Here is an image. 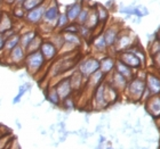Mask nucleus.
Wrapping results in <instances>:
<instances>
[{"label": "nucleus", "mask_w": 160, "mask_h": 149, "mask_svg": "<svg viewBox=\"0 0 160 149\" xmlns=\"http://www.w3.org/2000/svg\"><path fill=\"white\" fill-rule=\"evenodd\" d=\"M45 63H46V59L42 56L40 50L28 53L27 56H25V59H24V66L27 68L28 73L33 76L37 75L40 72V70H42Z\"/></svg>", "instance_id": "obj_1"}, {"label": "nucleus", "mask_w": 160, "mask_h": 149, "mask_svg": "<svg viewBox=\"0 0 160 149\" xmlns=\"http://www.w3.org/2000/svg\"><path fill=\"white\" fill-rule=\"evenodd\" d=\"M143 82L142 81H140V80H135V81H133V82L130 83V86H129V91L132 95H134V96H141V93H142V91H143Z\"/></svg>", "instance_id": "obj_15"}, {"label": "nucleus", "mask_w": 160, "mask_h": 149, "mask_svg": "<svg viewBox=\"0 0 160 149\" xmlns=\"http://www.w3.org/2000/svg\"><path fill=\"white\" fill-rule=\"evenodd\" d=\"M58 14H60V9H58V6L57 3L54 1V2H50L47 5L46 9H45V13H43L42 17V22L46 26H56V20L58 17Z\"/></svg>", "instance_id": "obj_4"}, {"label": "nucleus", "mask_w": 160, "mask_h": 149, "mask_svg": "<svg viewBox=\"0 0 160 149\" xmlns=\"http://www.w3.org/2000/svg\"><path fill=\"white\" fill-rule=\"evenodd\" d=\"M97 70H100V62L95 58H89V59L83 60L80 64L79 71L80 73L85 76H89L93 73H95Z\"/></svg>", "instance_id": "obj_5"}, {"label": "nucleus", "mask_w": 160, "mask_h": 149, "mask_svg": "<svg viewBox=\"0 0 160 149\" xmlns=\"http://www.w3.org/2000/svg\"><path fill=\"white\" fill-rule=\"evenodd\" d=\"M27 56V51L21 44H17L10 50L9 54L7 55L6 60L8 65H13V66H21L24 65V59Z\"/></svg>", "instance_id": "obj_3"}, {"label": "nucleus", "mask_w": 160, "mask_h": 149, "mask_svg": "<svg viewBox=\"0 0 160 149\" xmlns=\"http://www.w3.org/2000/svg\"><path fill=\"white\" fill-rule=\"evenodd\" d=\"M117 72H119L120 74H122L126 79L132 75V71H130L129 66H127L126 64H123L122 62H120V60L117 64Z\"/></svg>", "instance_id": "obj_20"}, {"label": "nucleus", "mask_w": 160, "mask_h": 149, "mask_svg": "<svg viewBox=\"0 0 160 149\" xmlns=\"http://www.w3.org/2000/svg\"><path fill=\"white\" fill-rule=\"evenodd\" d=\"M5 41H6V39H5V37H3V34L0 33V51L2 50L3 46H5Z\"/></svg>", "instance_id": "obj_31"}, {"label": "nucleus", "mask_w": 160, "mask_h": 149, "mask_svg": "<svg viewBox=\"0 0 160 149\" xmlns=\"http://www.w3.org/2000/svg\"><path fill=\"white\" fill-rule=\"evenodd\" d=\"M94 46L96 47L97 49L100 50H103L107 48V42H105V39H104V35H100V37H97V39L94 41Z\"/></svg>", "instance_id": "obj_24"}, {"label": "nucleus", "mask_w": 160, "mask_h": 149, "mask_svg": "<svg viewBox=\"0 0 160 149\" xmlns=\"http://www.w3.org/2000/svg\"><path fill=\"white\" fill-rule=\"evenodd\" d=\"M25 13H27V12L24 10V8L22 6H14L12 15H13L15 18H17V20H24Z\"/></svg>", "instance_id": "obj_23"}, {"label": "nucleus", "mask_w": 160, "mask_h": 149, "mask_svg": "<svg viewBox=\"0 0 160 149\" xmlns=\"http://www.w3.org/2000/svg\"><path fill=\"white\" fill-rule=\"evenodd\" d=\"M81 8L82 7H81L80 3H73V5H70V6L68 7L67 13L65 14H67V16L70 22H73V21L77 20L80 12H81Z\"/></svg>", "instance_id": "obj_12"}, {"label": "nucleus", "mask_w": 160, "mask_h": 149, "mask_svg": "<svg viewBox=\"0 0 160 149\" xmlns=\"http://www.w3.org/2000/svg\"><path fill=\"white\" fill-rule=\"evenodd\" d=\"M97 16H98V20H105L108 17L107 10L104 9L103 7H98V13H97Z\"/></svg>", "instance_id": "obj_29"}, {"label": "nucleus", "mask_w": 160, "mask_h": 149, "mask_svg": "<svg viewBox=\"0 0 160 149\" xmlns=\"http://www.w3.org/2000/svg\"><path fill=\"white\" fill-rule=\"evenodd\" d=\"M0 3H2V0H0Z\"/></svg>", "instance_id": "obj_33"}, {"label": "nucleus", "mask_w": 160, "mask_h": 149, "mask_svg": "<svg viewBox=\"0 0 160 149\" xmlns=\"http://www.w3.org/2000/svg\"><path fill=\"white\" fill-rule=\"evenodd\" d=\"M46 98L50 104H53L55 106L60 105V103H61V98H60V96H58V93H57L55 86L48 89V91L46 92Z\"/></svg>", "instance_id": "obj_13"}, {"label": "nucleus", "mask_w": 160, "mask_h": 149, "mask_svg": "<svg viewBox=\"0 0 160 149\" xmlns=\"http://www.w3.org/2000/svg\"><path fill=\"white\" fill-rule=\"evenodd\" d=\"M39 50L41 51L42 56L45 57L46 62L53 60L57 55V48L52 41H42Z\"/></svg>", "instance_id": "obj_6"}, {"label": "nucleus", "mask_w": 160, "mask_h": 149, "mask_svg": "<svg viewBox=\"0 0 160 149\" xmlns=\"http://www.w3.org/2000/svg\"><path fill=\"white\" fill-rule=\"evenodd\" d=\"M20 40H21V33L20 32H16L15 34H13L12 37L7 38L6 41H5V46H3L2 50L0 53H2V56L6 58L7 55L9 54V51L13 49L14 47H16L17 44H20Z\"/></svg>", "instance_id": "obj_7"}, {"label": "nucleus", "mask_w": 160, "mask_h": 149, "mask_svg": "<svg viewBox=\"0 0 160 149\" xmlns=\"http://www.w3.org/2000/svg\"><path fill=\"white\" fill-rule=\"evenodd\" d=\"M46 7H47V3L43 2L40 6L33 8V9L28 10L27 13H25V16H24L25 23L31 25V26H37V25H39L40 22H42L43 13H45Z\"/></svg>", "instance_id": "obj_2"}, {"label": "nucleus", "mask_w": 160, "mask_h": 149, "mask_svg": "<svg viewBox=\"0 0 160 149\" xmlns=\"http://www.w3.org/2000/svg\"><path fill=\"white\" fill-rule=\"evenodd\" d=\"M42 38L39 35V32L37 33V35L32 39V41H31L30 43H29V46H28V48L25 49V51L28 53H32V51H36V50H39L40 49V46H41V43H42Z\"/></svg>", "instance_id": "obj_14"}, {"label": "nucleus", "mask_w": 160, "mask_h": 149, "mask_svg": "<svg viewBox=\"0 0 160 149\" xmlns=\"http://www.w3.org/2000/svg\"><path fill=\"white\" fill-rule=\"evenodd\" d=\"M69 18H68L67 14H58V17L56 20V27L57 29H64L69 24Z\"/></svg>", "instance_id": "obj_21"}, {"label": "nucleus", "mask_w": 160, "mask_h": 149, "mask_svg": "<svg viewBox=\"0 0 160 149\" xmlns=\"http://www.w3.org/2000/svg\"><path fill=\"white\" fill-rule=\"evenodd\" d=\"M64 38V42L65 43H70V44H80V40L77 37L76 33H70V32H65L63 34Z\"/></svg>", "instance_id": "obj_19"}, {"label": "nucleus", "mask_w": 160, "mask_h": 149, "mask_svg": "<svg viewBox=\"0 0 160 149\" xmlns=\"http://www.w3.org/2000/svg\"><path fill=\"white\" fill-rule=\"evenodd\" d=\"M88 14H89V10L87 9H82L81 8V12H80L79 16H78V22H79V24H81V25H83L85 24V22H86L87 17H88Z\"/></svg>", "instance_id": "obj_26"}, {"label": "nucleus", "mask_w": 160, "mask_h": 149, "mask_svg": "<svg viewBox=\"0 0 160 149\" xmlns=\"http://www.w3.org/2000/svg\"><path fill=\"white\" fill-rule=\"evenodd\" d=\"M113 67H114V60L112 58H104L102 62H100V70L104 74L111 72Z\"/></svg>", "instance_id": "obj_16"}, {"label": "nucleus", "mask_w": 160, "mask_h": 149, "mask_svg": "<svg viewBox=\"0 0 160 149\" xmlns=\"http://www.w3.org/2000/svg\"><path fill=\"white\" fill-rule=\"evenodd\" d=\"M38 31L36 30H27L25 32H21V40H20V44L23 47L24 49H27L29 43L32 41L36 35H37Z\"/></svg>", "instance_id": "obj_11"}, {"label": "nucleus", "mask_w": 160, "mask_h": 149, "mask_svg": "<svg viewBox=\"0 0 160 149\" xmlns=\"http://www.w3.org/2000/svg\"><path fill=\"white\" fill-rule=\"evenodd\" d=\"M120 62H122L123 64H126L127 66H129V67H137L140 65L138 58H137L134 54L128 53V51H125V53L121 54Z\"/></svg>", "instance_id": "obj_10"}, {"label": "nucleus", "mask_w": 160, "mask_h": 149, "mask_svg": "<svg viewBox=\"0 0 160 149\" xmlns=\"http://www.w3.org/2000/svg\"><path fill=\"white\" fill-rule=\"evenodd\" d=\"M117 31L114 29H109V30L103 34L104 39H105V42H107L108 46H112L114 42H116V39H117Z\"/></svg>", "instance_id": "obj_17"}, {"label": "nucleus", "mask_w": 160, "mask_h": 149, "mask_svg": "<svg viewBox=\"0 0 160 149\" xmlns=\"http://www.w3.org/2000/svg\"><path fill=\"white\" fill-rule=\"evenodd\" d=\"M63 30H64V32H70V33H78L79 29L76 26V24H68V25L64 27Z\"/></svg>", "instance_id": "obj_28"}, {"label": "nucleus", "mask_w": 160, "mask_h": 149, "mask_svg": "<svg viewBox=\"0 0 160 149\" xmlns=\"http://www.w3.org/2000/svg\"><path fill=\"white\" fill-rule=\"evenodd\" d=\"M149 86L152 92H159L160 91V81L153 76H149Z\"/></svg>", "instance_id": "obj_22"}, {"label": "nucleus", "mask_w": 160, "mask_h": 149, "mask_svg": "<svg viewBox=\"0 0 160 149\" xmlns=\"http://www.w3.org/2000/svg\"><path fill=\"white\" fill-rule=\"evenodd\" d=\"M43 2H45V0H25L23 2V5H22V7L24 8L25 12H28V10L33 9L36 7L40 6Z\"/></svg>", "instance_id": "obj_18"}, {"label": "nucleus", "mask_w": 160, "mask_h": 149, "mask_svg": "<svg viewBox=\"0 0 160 149\" xmlns=\"http://www.w3.org/2000/svg\"><path fill=\"white\" fill-rule=\"evenodd\" d=\"M129 38L128 37H123V38H121L120 39V41H119V46H120V48H125L126 46H128L129 44Z\"/></svg>", "instance_id": "obj_30"}, {"label": "nucleus", "mask_w": 160, "mask_h": 149, "mask_svg": "<svg viewBox=\"0 0 160 149\" xmlns=\"http://www.w3.org/2000/svg\"><path fill=\"white\" fill-rule=\"evenodd\" d=\"M0 10H1V3H0Z\"/></svg>", "instance_id": "obj_34"}, {"label": "nucleus", "mask_w": 160, "mask_h": 149, "mask_svg": "<svg viewBox=\"0 0 160 149\" xmlns=\"http://www.w3.org/2000/svg\"><path fill=\"white\" fill-rule=\"evenodd\" d=\"M114 81L118 84V86H125V84H126V77L122 74H120L119 72L114 74Z\"/></svg>", "instance_id": "obj_25"}, {"label": "nucleus", "mask_w": 160, "mask_h": 149, "mask_svg": "<svg viewBox=\"0 0 160 149\" xmlns=\"http://www.w3.org/2000/svg\"><path fill=\"white\" fill-rule=\"evenodd\" d=\"M2 2L5 3V5L12 6V5H14V3H15V0H2Z\"/></svg>", "instance_id": "obj_32"}, {"label": "nucleus", "mask_w": 160, "mask_h": 149, "mask_svg": "<svg viewBox=\"0 0 160 149\" xmlns=\"http://www.w3.org/2000/svg\"><path fill=\"white\" fill-rule=\"evenodd\" d=\"M30 89H31V84L29 82H25V83H23L22 86H20V88H18V93H20L21 96H24L28 91H30Z\"/></svg>", "instance_id": "obj_27"}, {"label": "nucleus", "mask_w": 160, "mask_h": 149, "mask_svg": "<svg viewBox=\"0 0 160 149\" xmlns=\"http://www.w3.org/2000/svg\"><path fill=\"white\" fill-rule=\"evenodd\" d=\"M55 88H56V91H57V93H58V96H60L61 100H64L65 98H68V97L70 96L71 91H72L70 79L62 80Z\"/></svg>", "instance_id": "obj_8"}, {"label": "nucleus", "mask_w": 160, "mask_h": 149, "mask_svg": "<svg viewBox=\"0 0 160 149\" xmlns=\"http://www.w3.org/2000/svg\"><path fill=\"white\" fill-rule=\"evenodd\" d=\"M14 29V21L8 13H0V33H5L6 31Z\"/></svg>", "instance_id": "obj_9"}]
</instances>
